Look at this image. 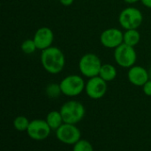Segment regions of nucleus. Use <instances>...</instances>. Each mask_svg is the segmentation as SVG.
<instances>
[{
  "label": "nucleus",
  "mask_w": 151,
  "mask_h": 151,
  "mask_svg": "<svg viewBox=\"0 0 151 151\" xmlns=\"http://www.w3.org/2000/svg\"><path fill=\"white\" fill-rule=\"evenodd\" d=\"M103 64L100 58L95 53H86L79 60L78 67L83 77L93 78L99 75Z\"/></svg>",
  "instance_id": "nucleus-2"
},
{
  "label": "nucleus",
  "mask_w": 151,
  "mask_h": 151,
  "mask_svg": "<svg viewBox=\"0 0 151 151\" xmlns=\"http://www.w3.org/2000/svg\"><path fill=\"white\" fill-rule=\"evenodd\" d=\"M141 41V34L137 29H128L124 32V43L135 47Z\"/></svg>",
  "instance_id": "nucleus-15"
},
{
  "label": "nucleus",
  "mask_w": 151,
  "mask_h": 151,
  "mask_svg": "<svg viewBox=\"0 0 151 151\" xmlns=\"http://www.w3.org/2000/svg\"><path fill=\"white\" fill-rule=\"evenodd\" d=\"M40 60L43 69L50 74L60 73L65 65V57L64 52L62 50L55 46L42 50Z\"/></svg>",
  "instance_id": "nucleus-1"
},
{
  "label": "nucleus",
  "mask_w": 151,
  "mask_h": 151,
  "mask_svg": "<svg viewBox=\"0 0 151 151\" xmlns=\"http://www.w3.org/2000/svg\"><path fill=\"white\" fill-rule=\"evenodd\" d=\"M73 151H94L92 144L86 140H80L73 145Z\"/></svg>",
  "instance_id": "nucleus-19"
},
{
  "label": "nucleus",
  "mask_w": 151,
  "mask_h": 151,
  "mask_svg": "<svg viewBox=\"0 0 151 151\" xmlns=\"http://www.w3.org/2000/svg\"><path fill=\"white\" fill-rule=\"evenodd\" d=\"M45 92H46V95L50 98H57L62 94L60 85L57 83H50L46 87Z\"/></svg>",
  "instance_id": "nucleus-17"
},
{
  "label": "nucleus",
  "mask_w": 151,
  "mask_h": 151,
  "mask_svg": "<svg viewBox=\"0 0 151 151\" xmlns=\"http://www.w3.org/2000/svg\"><path fill=\"white\" fill-rule=\"evenodd\" d=\"M143 21V15L140 9L136 7H127L119 15V23L125 29H137Z\"/></svg>",
  "instance_id": "nucleus-4"
},
{
  "label": "nucleus",
  "mask_w": 151,
  "mask_h": 151,
  "mask_svg": "<svg viewBox=\"0 0 151 151\" xmlns=\"http://www.w3.org/2000/svg\"><path fill=\"white\" fill-rule=\"evenodd\" d=\"M56 136L58 140L64 144L74 145L81 140V131L80 129L73 124L64 123L57 131Z\"/></svg>",
  "instance_id": "nucleus-7"
},
{
  "label": "nucleus",
  "mask_w": 151,
  "mask_h": 151,
  "mask_svg": "<svg viewBox=\"0 0 151 151\" xmlns=\"http://www.w3.org/2000/svg\"><path fill=\"white\" fill-rule=\"evenodd\" d=\"M142 90L143 93L148 96H151V79H150L143 86H142Z\"/></svg>",
  "instance_id": "nucleus-20"
},
{
  "label": "nucleus",
  "mask_w": 151,
  "mask_h": 151,
  "mask_svg": "<svg viewBox=\"0 0 151 151\" xmlns=\"http://www.w3.org/2000/svg\"><path fill=\"white\" fill-rule=\"evenodd\" d=\"M149 73H150V79H151V67L150 68V70H149Z\"/></svg>",
  "instance_id": "nucleus-24"
},
{
  "label": "nucleus",
  "mask_w": 151,
  "mask_h": 151,
  "mask_svg": "<svg viewBox=\"0 0 151 151\" xmlns=\"http://www.w3.org/2000/svg\"><path fill=\"white\" fill-rule=\"evenodd\" d=\"M127 79L131 84L136 87H142L150 80V73L145 67L134 65L128 68Z\"/></svg>",
  "instance_id": "nucleus-12"
},
{
  "label": "nucleus",
  "mask_w": 151,
  "mask_h": 151,
  "mask_svg": "<svg viewBox=\"0 0 151 151\" xmlns=\"http://www.w3.org/2000/svg\"><path fill=\"white\" fill-rule=\"evenodd\" d=\"M62 94L73 97L81 95L86 87V83L84 79L78 74H70L65 76L59 83Z\"/></svg>",
  "instance_id": "nucleus-5"
},
{
  "label": "nucleus",
  "mask_w": 151,
  "mask_h": 151,
  "mask_svg": "<svg viewBox=\"0 0 151 151\" xmlns=\"http://www.w3.org/2000/svg\"><path fill=\"white\" fill-rule=\"evenodd\" d=\"M64 123L76 125L85 116V107L78 101L71 100L65 103L60 109Z\"/></svg>",
  "instance_id": "nucleus-3"
},
{
  "label": "nucleus",
  "mask_w": 151,
  "mask_h": 151,
  "mask_svg": "<svg viewBox=\"0 0 151 151\" xmlns=\"http://www.w3.org/2000/svg\"><path fill=\"white\" fill-rule=\"evenodd\" d=\"M59 2L64 6H70L73 4L74 0H59Z\"/></svg>",
  "instance_id": "nucleus-21"
},
{
  "label": "nucleus",
  "mask_w": 151,
  "mask_h": 151,
  "mask_svg": "<svg viewBox=\"0 0 151 151\" xmlns=\"http://www.w3.org/2000/svg\"><path fill=\"white\" fill-rule=\"evenodd\" d=\"M125 3H127V4H136V3H138L139 1H141V0H123Z\"/></svg>",
  "instance_id": "nucleus-23"
},
{
  "label": "nucleus",
  "mask_w": 151,
  "mask_h": 151,
  "mask_svg": "<svg viewBox=\"0 0 151 151\" xmlns=\"http://www.w3.org/2000/svg\"><path fill=\"white\" fill-rule=\"evenodd\" d=\"M29 123H30V121L27 119V118H26L24 116H18L13 120V127L17 131L23 132V131L27 130Z\"/></svg>",
  "instance_id": "nucleus-16"
},
{
  "label": "nucleus",
  "mask_w": 151,
  "mask_h": 151,
  "mask_svg": "<svg viewBox=\"0 0 151 151\" xmlns=\"http://www.w3.org/2000/svg\"><path fill=\"white\" fill-rule=\"evenodd\" d=\"M100 42L104 48L115 50L124 43V33L117 27L107 28L101 33Z\"/></svg>",
  "instance_id": "nucleus-8"
},
{
  "label": "nucleus",
  "mask_w": 151,
  "mask_h": 151,
  "mask_svg": "<svg viewBox=\"0 0 151 151\" xmlns=\"http://www.w3.org/2000/svg\"><path fill=\"white\" fill-rule=\"evenodd\" d=\"M117 74H118V71L115 65L111 64H104L101 67L98 76H100L106 82H109V81H112L113 80H115L117 77Z\"/></svg>",
  "instance_id": "nucleus-13"
},
{
  "label": "nucleus",
  "mask_w": 151,
  "mask_h": 151,
  "mask_svg": "<svg viewBox=\"0 0 151 151\" xmlns=\"http://www.w3.org/2000/svg\"><path fill=\"white\" fill-rule=\"evenodd\" d=\"M33 40L36 45L37 50H44L52 46L54 42V33L48 27H42L38 28L34 36Z\"/></svg>",
  "instance_id": "nucleus-11"
},
{
  "label": "nucleus",
  "mask_w": 151,
  "mask_h": 151,
  "mask_svg": "<svg viewBox=\"0 0 151 151\" xmlns=\"http://www.w3.org/2000/svg\"><path fill=\"white\" fill-rule=\"evenodd\" d=\"M113 58L118 65L122 68H130L135 65L137 53L134 47L122 43L113 51Z\"/></svg>",
  "instance_id": "nucleus-6"
},
{
  "label": "nucleus",
  "mask_w": 151,
  "mask_h": 151,
  "mask_svg": "<svg viewBox=\"0 0 151 151\" xmlns=\"http://www.w3.org/2000/svg\"><path fill=\"white\" fill-rule=\"evenodd\" d=\"M46 122L50 126V129L55 131H57L64 124V120L60 111H52L48 113L46 117Z\"/></svg>",
  "instance_id": "nucleus-14"
},
{
  "label": "nucleus",
  "mask_w": 151,
  "mask_h": 151,
  "mask_svg": "<svg viewBox=\"0 0 151 151\" xmlns=\"http://www.w3.org/2000/svg\"><path fill=\"white\" fill-rule=\"evenodd\" d=\"M20 49H21L22 52L27 55L33 54L37 50L36 45L33 39H27V40L23 41V42L20 45Z\"/></svg>",
  "instance_id": "nucleus-18"
},
{
  "label": "nucleus",
  "mask_w": 151,
  "mask_h": 151,
  "mask_svg": "<svg viewBox=\"0 0 151 151\" xmlns=\"http://www.w3.org/2000/svg\"><path fill=\"white\" fill-rule=\"evenodd\" d=\"M85 92L87 96L94 100L101 99L107 92V82L100 76L88 79L86 82Z\"/></svg>",
  "instance_id": "nucleus-9"
},
{
  "label": "nucleus",
  "mask_w": 151,
  "mask_h": 151,
  "mask_svg": "<svg viewBox=\"0 0 151 151\" xmlns=\"http://www.w3.org/2000/svg\"><path fill=\"white\" fill-rule=\"evenodd\" d=\"M141 2L145 7L151 9V0H141Z\"/></svg>",
  "instance_id": "nucleus-22"
},
{
  "label": "nucleus",
  "mask_w": 151,
  "mask_h": 151,
  "mask_svg": "<svg viewBox=\"0 0 151 151\" xmlns=\"http://www.w3.org/2000/svg\"><path fill=\"white\" fill-rule=\"evenodd\" d=\"M50 131L51 129L46 120L34 119L30 121L27 133L32 140L42 141L49 137Z\"/></svg>",
  "instance_id": "nucleus-10"
}]
</instances>
